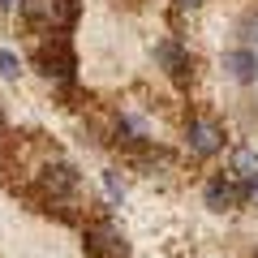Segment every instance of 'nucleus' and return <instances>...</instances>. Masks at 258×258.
<instances>
[{"mask_svg":"<svg viewBox=\"0 0 258 258\" xmlns=\"http://www.w3.org/2000/svg\"><path fill=\"white\" fill-rule=\"evenodd\" d=\"M13 5H18V0H0V9H13Z\"/></svg>","mask_w":258,"mask_h":258,"instance_id":"14","label":"nucleus"},{"mask_svg":"<svg viewBox=\"0 0 258 258\" xmlns=\"http://www.w3.org/2000/svg\"><path fill=\"white\" fill-rule=\"evenodd\" d=\"M82 249H86V258H129L125 232H120L108 215H99V220H91L82 228Z\"/></svg>","mask_w":258,"mask_h":258,"instance_id":"3","label":"nucleus"},{"mask_svg":"<svg viewBox=\"0 0 258 258\" xmlns=\"http://www.w3.org/2000/svg\"><path fill=\"white\" fill-rule=\"evenodd\" d=\"M155 60L164 64V74L172 78L176 86H185L194 78V60H189V52H185L176 39H159V43H155Z\"/></svg>","mask_w":258,"mask_h":258,"instance_id":"5","label":"nucleus"},{"mask_svg":"<svg viewBox=\"0 0 258 258\" xmlns=\"http://www.w3.org/2000/svg\"><path fill=\"white\" fill-rule=\"evenodd\" d=\"M228 176H232V181H254V176H258V155H254V151H237Z\"/></svg>","mask_w":258,"mask_h":258,"instance_id":"8","label":"nucleus"},{"mask_svg":"<svg viewBox=\"0 0 258 258\" xmlns=\"http://www.w3.org/2000/svg\"><path fill=\"white\" fill-rule=\"evenodd\" d=\"M185 142H189L194 155H215V151L224 147V129L215 125L211 116H189V129H185Z\"/></svg>","mask_w":258,"mask_h":258,"instance_id":"6","label":"nucleus"},{"mask_svg":"<svg viewBox=\"0 0 258 258\" xmlns=\"http://www.w3.org/2000/svg\"><path fill=\"white\" fill-rule=\"evenodd\" d=\"M203 198H207L211 211H232V207H245L249 198H254V181H232L228 172H215L211 181H207Z\"/></svg>","mask_w":258,"mask_h":258,"instance_id":"4","label":"nucleus"},{"mask_svg":"<svg viewBox=\"0 0 258 258\" xmlns=\"http://www.w3.org/2000/svg\"><path fill=\"white\" fill-rule=\"evenodd\" d=\"M103 185H108V198H112V203H120V198H125V189H120L116 172H108V176H103Z\"/></svg>","mask_w":258,"mask_h":258,"instance_id":"10","label":"nucleus"},{"mask_svg":"<svg viewBox=\"0 0 258 258\" xmlns=\"http://www.w3.org/2000/svg\"><path fill=\"white\" fill-rule=\"evenodd\" d=\"M0 74H5V78H18V74H22V60H18V52H13V47H5V52H0Z\"/></svg>","mask_w":258,"mask_h":258,"instance_id":"9","label":"nucleus"},{"mask_svg":"<svg viewBox=\"0 0 258 258\" xmlns=\"http://www.w3.org/2000/svg\"><path fill=\"white\" fill-rule=\"evenodd\" d=\"M30 52H35V69H39V74H43L60 95L74 86V78H78V56H74V43H69L60 30H43V35L35 39Z\"/></svg>","mask_w":258,"mask_h":258,"instance_id":"1","label":"nucleus"},{"mask_svg":"<svg viewBox=\"0 0 258 258\" xmlns=\"http://www.w3.org/2000/svg\"><path fill=\"white\" fill-rule=\"evenodd\" d=\"M224 69H228L237 82H245V86H249V82L258 78V52H249V47H237V52L224 56Z\"/></svg>","mask_w":258,"mask_h":258,"instance_id":"7","label":"nucleus"},{"mask_svg":"<svg viewBox=\"0 0 258 258\" xmlns=\"http://www.w3.org/2000/svg\"><path fill=\"white\" fill-rule=\"evenodd\" d=\"M241 39H245V43H258V18L245 22V35H241Z\"/></svg>","mask_w":258,"mask_h":258,"instance_id":"11","label":"nucleus"},{"mask_svg":"<svg viewBox=\"0 0 258 258\" xmlns=\"http://www.w3.org/2000/svg\"><path fill=\"white\" fill-rule=\"evenodd\" d=\"M18 5H22V18L30 26L60 30V35L82 18V0H18Z\"/></svg>","mask_w":258,"mask_h":258,"instance_id":"2","label":"nucleus"},{"mask_svg":"<svg viewBox=\"0 0 258 258\" xmlns=\"http://www.w3.org/2000/svg\"><path fill=\"white\" fill-rule=\"evenodd\" d=\"M254 194H258V176H254Z\"/></svg>","mask_w":258,"mask_h":258,"instance_id":"15","label":"nucleus"},{"mask_svg":"<svg viewBox=\"0 0 258 258\" xmlns=\"http://www.w3.org/2000/svg\"><path fill=\"white\" fill-rule=\"evenodd\" d=\"M172 5H176V9H181V13H194V9H203L207 0H172Z\"/></svg>","mask_w":258,"mask_h":258,"instance_id":"12","label":"nucleus"},{"mask_svg":"<svg viewBox=\"0 0 258 258\" xmlns=\"http://www.w3.org/2000/svg\"><path fill=\"white\" fill-rule=\"evenodd\" d=\"M9 142V120H5V108H0V147Z\"/></svg>","mask_w":258,"mask_h":258,"instance_id":"13","label":"nucleus"}]
</instances>
